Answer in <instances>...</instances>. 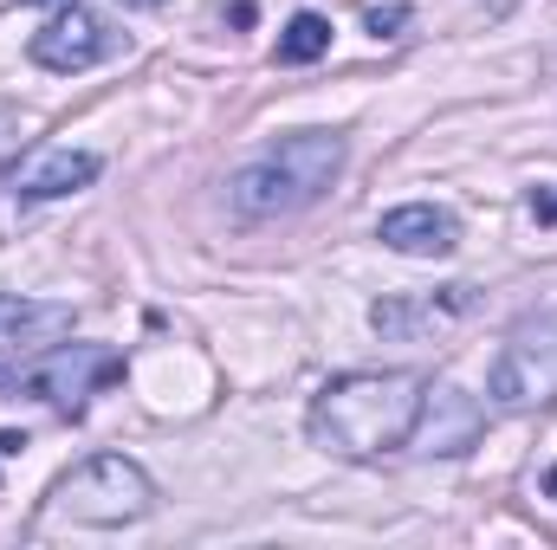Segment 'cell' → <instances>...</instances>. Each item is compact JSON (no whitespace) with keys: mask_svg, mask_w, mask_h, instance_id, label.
Segmentation results:
<instances>
[{"mask_svg":"<svg viewBox=\"0 0 557 550\" xmlns=\"http://www.w3.org/2000/svg\"><path fill=\"white\" fill-rule=\"evenodd\" d=\"M421 396H428V383L416 370H357V376H337L311 396L305 427L337 460H376V453L409 447Z\"/></svg>","mask_w":557,"mask_h":550,"instance_id":"cell-1","label":"cell"},{"mask_svg":"<svg viewBox=\"0 0 557 550\" xmlns=\"http://www.w3.org/2000/svg\"><path fill=\"white\" fill-rule=\"evenodd\" d=\"M344 168V137L331 130H292L273 149H260L253 162H240L227 175V208L240 221H278V214H298L311 208Z\"/></svg>","mask_w":557,"mask_h":550,"instance_id":"cell-2","label":"cell"},{"mask_svg":"<svg viewBox=\"0 0 557 550\" xmlns=\"http://www.w3.org/2000/svg\"><path fill=\"white\" fill-rule=\"evenodd\" d=\"M156 512V486L137 460L124 453H91L85 466H72L52 492H46V512H39V532L52 525H85V532H117V525H137Z\"/></svg>","mask_w":557,"mask_h":550,"instance_id":"cell-3","label":"cell"},{"mask_svg":"<svg viewBox=\"0 0 557 550\" xmlns=\"http://www.w3.org/2000/svg\"><path fill=\"white\" fill-rule=\"evenodd\" d=\"M486 396L506 414L557 402V311H532L506 330V343L493 357V376H486Z\"/></svg>","mask_w":557,"mask_h":550,"instance_id":"cell-4","label":"cell"},{"mask_svg":"<svg viewBox=\"0 0 557 550\" xmlns=\"http://www.w3.org/2000/svg\"><path fill=\"white\" fill-rule=\"evenodd\" d=\"M117 376H124V357L91 350V343H65V350H52L33 370H7L0 376V396H39V402H52L59 414H85V402L104 383H117Z\"/></svg>","mask_w":557,"mask_h":550,"instance_id":"cell-5","label":"cell"},{"mask_svg":"<svg viewBox=\"0 0 557 550\" xmlns=\"http://www.w3.org/2000/svg\"><path fill=\"white\" fill-rule=\"evenodd\" d=\"M480 304L473 285H441V291H403V298H376L370 304V324L396 343H428L441 330H454L467 311Z\"/></svg>","mask_w":557,"mask_h":550,"instance_id":"cell-6","label":"cell"},{"mask_svg":"<svg viewBox=\"0 0 557 550\" xmlns=\"http://www.w3.org/2000/svg\"><path fill=\"white\" fill-rule=\"evenodd\" d=\"M33 65H46V72H85V65H98V59H111L117 52V33L91 13V7H65V13H52L39 33H33Z\"/></svg>","mask_w":557,"mask_h":550,"instance_id":"cell-7","label":"cell"},{"mask_svg":"<svg viewBox=\"0 0 557 550\" xmlns=\"http://www.w3.org/2000/svg\"><path fill=\"white\" fill-rule=\"evenodd\" d=\"M480 402L467 396V389H454V383H441V389H428L421 396V414H416V434H409V447L421 453H467L473 440H480Z\"/></svg>","mask_w":557,"mask_h":550,"instance_id":"cell-8","label":"cell"},{"mask_svg":"<svg viewBox=\"0 0 557 550\" xmlns=\"http://www.w3.org/2000/svg\"><path fill=\"white\" fill-rule=\"evenodd\" d=\"M376 240L396 247V253H409V260H447V253L460 247V227H454L447 208H434V201H409V208H389V214H383Z\"/></svg>","mask_w":557,"mask_h":550,"instance_id":"cell-9","label":"cell"},{"mask_svg":"<svg viewBox=\"0 0 557 550\" xmlns=\"http://www.w3.org/2000/svg\"><path fill=\"white\" fill-rule=\"evenodd\" d=\"M72 330L65 298H7L0 291V357H33Z\"/></svg>","mask_w":557,"mask_h":550,"instance_id":"cell-10","label":"cell"},{"mask_svg":"<svg viewBox=\"0 0 557 550\" xmlns=\"http://www.w3.org/2000/svg\"><path fill=\"white\" fill-rule=\"evenodd\" d=\"M98 155L91 149H39L26 168H20V201H59V195H78V188H91L98 182Z\"/></svg>","mask_w":557,"mask_h":550,"instance_id":"cell-11","label":"cell"},{"mask_svg":"<svg viewBox=\"0 0 557 550\" xmlns=\"http://www.w3.org/2000/svg\"><path fill=\"white\" fill-rule=\"evenodd\" d=\"M331 52V20L324 13H298L285 33H278V65H311Z\"/></svg>","mask_w":557,"mask_h":550,"instance_id":"cell-12","label":"cell"},{"mask_svg":"<svg viewBox=\"0 0 557 550\" xmlns=\"http://www.w3.org/2000/svg\"><path fill=\"white\" fill-rule=\"evenodd\" d=\"M409 20H416L409 7H370V33H376V39H396Z\"/></svg>","mask_w":557,"mask_h":550,"instance_id":"cell-13","label":"cell"},{"mask_svg":"<svg viewBox=\"0 0 557 550\" xmlns=\"http://www.w3.org/2000/svg\"><path fill=\"white\" fill-rule=\"evenodd\" d=\"M13 155H20V130L0 117V175H7V162H13Z\"/></svg>","mask_w":557,"mask_h":550,"instance_id":"cell-14","label":"cell"},{"mask_svg":"<svg viewBox=\"0 0 557 550\" xmlns=\"http://www.w3.org/2000/svg\"><path fill=\"white\" fill-rule=\"evenodd\" d=\"M532 214L552 227V221H557V188H539V195H532Z\"/></svg>","mask_w":557,"mask_h":550,"instance_id":"cell-15","label":"cell"},{"mask_svg":"<svg viewBox=\"0 0 557 550\" xmlns=\"http://www.w3.org/2000/svg\"><path fill=\"white\" fill-rule=\"evenodd\" d=\"M124 7H162V0H124Z\"/></svg>","mask_w":557,"mask_h":550,"instance_id":"cell-16","label":"cell"},{"mask_svg":"<svg viewBox=\"0 0 557 550\" xmlns=\"http://www.w3.org/2000/svg\"><path fill=\"white\" fill-rule=\"evenodd\" d=\"M26 7H52V0H26Z\"/></svg>","mask_w":557,"mask_h":550,"instance_id":"cell-17","label":"cell"}]
</instances>
